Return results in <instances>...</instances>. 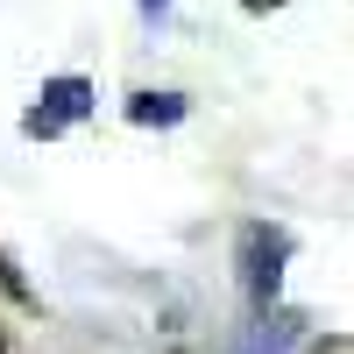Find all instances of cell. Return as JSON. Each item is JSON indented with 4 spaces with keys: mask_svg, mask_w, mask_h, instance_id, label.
Segmentation results:
<instances>
[{
    "mask_svg": "<svg viewBox=\"0 0 354 354\" xmlns=\"http://www.w3.org/2000/svg\"><path fill=\"white\" fill-rule=\"evenodd\" d=\"M163 8H170V0H142V15H149V21H156V15H163Z\"/></svg>",
    "mask_w": 354,
    "mask_h": 354,
    "instance_id": "obj_5",
    "label": "cell"
},
{
    "mask_svg": "<svg viewBox=\"0 0 354 354\" xmlns=\"http://www.w3.org/2000/svg\"><path fill=\"white\" fill-rule=\"evenodd\" d=\"M85 113H93V85H85V78H50L21 128L36 135V142H50V135H64L71 121H85Z\"/></svg>",
    "mask_w": 354,
    "mask_h": 354,
    "instance_id": "obj_2",
    "label": "cell"
},
{
    "mask_svg": "<svg viewBox=\"0 0 354 354\" xmlns=\"http://www.w3.org/2000/svg\"><path fill=\"white\" fill-rule=\"evenodd\" d=\"M290 333H298V319H255L234 354H290Z\"/></svg>",
    "mask_w": 354,
    "mask_h": 354,
    "instance_id": "obj_4",
    "label": "cell"
},
{
    "mask_svg": "<svg viewBox=\"0 0 354 354\" xmlns=\"http://www.w3.org/2000/svg\"><path fill=\"white\" fill-rule=\"evenodd\" d=\"M0 354H8V340H0Z\"/></svg>",
    "mask_w": 354,
    "mask_h": 354,
    "instance_id": "obj_6",
    "label": "cell"
},
{
    "mask_svg": "<svg viewBox=\"0 0 354 354\" xmlns=\"http://www.w3.org/2000/svg\"><path fill=\"white\" fill-rule=\"evenodd\" d=\"M128 121L135 128H170V121H185V100H177V93H135Z\"/></svg>",
    "mask_w": 354,
    "mask_h": 354,
    "instance_id": "obj_3",
    "label": "cell"
},
{
    "mask_svg": "<svg viewBox=\"0 0 354 354\" xmlns=\"http://www.w3.org/2000/svg\"><path fill=\"white\" fill-rule=\"evenodd\" d=\"M283 262H290V234H283V227H248V234H241V290H248L255 305L277 298Z\"/></svg>",
    "mask_w": 354,
    "mask_h": 354,
    "instance_id": "obj_1",
    "label": "cell"
}]
</instances>
